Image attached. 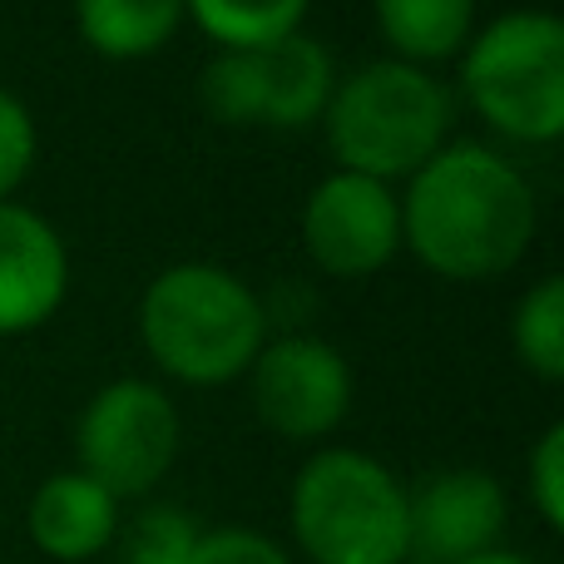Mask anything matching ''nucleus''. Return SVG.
Masks as SVG:
<instances>
[{
	"instance_id": "1",
	"label": "nucleus",
	"mask_w": 564,
	"mask_h": 564,
	"mask_svg": "<svg viewBox=\"0 0 564 564\" xmlns=\"http://www.w3.org/2000/svg\"><path fill=\"white\" fill-rule=\"evenodd\" d=\"M535 194L506 154L486 144H441L401 198V243L436 278H500L535 243Z\"/></svg>"
},
{
	"instance_id": "2",
	"label": "nucleus",
	"mask_w": 564,
	"mask_h": 564,
	"mask_svg": "<svg viewBox=\"0 0 564 564\" xmlns=\"http://www.w3.org/2000/svg\"><path fill=\"white\" fill-rule=\"evenodd\" d=\"M139 337L184 387H224L258 361L268 317L258 292L218 263H174L144 288Z\"/></svg>"
},
{
	"instance_id": "3",
	"label": "nucleus",
	"mask_w": 564,
	"mask_h": 564,
	"mask_svg": "<svg viewBox=\"0 0 564 564\" xmlns=\"http://www.w3.org/2000/svg\"><path fill=\"white\" fill-rule=\"evenodd\" d=\"M292 540L312 564H406V486L377 456L327 446L292 480Z\"/></svg>"
},
{
	"instance_id": "4",
	"label": "nucleus",
	"mask_w": 564,
	"mask_h": 564,
	"mask_svg": "<svg viewBox=\"0 0 564 564\" xmlns=\"http://www.w3.org/2000/svg\"><path fill=\"white\" fill-rule=\"evenodd\" d=\"M327 144L347 174L377 178H411L451 129V95L431 69L377 59L332 89L327 109Z\"/></svg>"
},
{
	"instance_id": "5",
	"label": "nucleus",
	"mask_w": 564,
	"mask_h": 564,
	"mask_svg": "<svg viewBox=\"0 0 564 564\" xmlns=\"http://www.w3.org/2000/svg\"><path fill=\"white\" fill-rule=\"evenodd\" d=\"M460 89L496 134L555 144L564 129V25L550 10H510L466 40Z\"/></svg>"
},
{
	"instance_id": "6",
	"label": "nucleus",
	"mask_w": 564,
	"mask_h": 564,
	"mask_svg": "<svg viewBox=\"0 0 564 564\" xmlns=\"http://www.w3.org/2000/svg\"><path fill=\"white\" fill-rule=\"evenodd\" d=\"M178 456V406L154 381H109L85 401L75 421V470L115 500L149 496Z\"/></svg>"
},
{
	"instance_id": "7",
	"label": "nucleus",
	"mask_w": 564,
	"mask_h": 564,
	"mask_svg": "<svg viewBox=\"0 0 564 564\" xmlns=\"http://www.w3.org/2000/svg\"><path fill=\"white\" fill-rule=\"evenodd\" d=\"M302 248L327 278H371L401 248V198L361 174H327L302 208Z\"/></svg>"
},
{
	"instance_id": "8",
	"label": "nucleus",
	"mask_w": 564,
	"mask_h": 564,
	"mask_svg": "<svg viewBox=\"0 0 564 564\" xmlns=\"http://www.w3.org/2000/svg\"><path fill=\"white\" fill-rule=\"evenodd\" d=\"M253 406L288 441H322L351 411V367L322 337L263 341L253 367Z\"/></svg>"
},
{
	"instance_id": "9",
	"label": "nucleus",
	"mask_w": 564,
	"mask_h": 564,
	"mask_svg": "<svg viewBox=\"0 0 564 564\" xmlns=\"http://www.w3.org/2000/svg\"><path fill=\"white\" fill-rule=\"evenodd\" d=\"M411 516V555L426 564H460L470 555L496 550V540L506 535V490L486 470H441L421 490L406 496Z\"/></svg>"
},
{
	"instance_id": "10",
	"label": "nucleus",
	"mask_w": 564,
	"mask_h": 564,
	"mask_svg": "<svg viewBox=\"0 0 564 564\" xmlns=\"http://www.w3.org/2000/svg\"><path fill=\"white\" fill-rule=\"evenodd\" d=\"M69 288V253L55 224L35 208L0 204V337H20L50 322Z\"/></svg>"
},
{
	"instance_id": "11",
	"label": "nucleus",
	"mask_w": 564,
	"mask_h": 564,
	"mask_svg": "<svg viewBox=\"0 0 564 564\" xmlns=\"http://www.w3.org/2000/svg\"><path fill=\"white\" fill-rule=\"evenodd\" d=\"M25 525L45 560L85 564L115 545L124 520H119V500L99 480H89L85 470H59L40 480V490L30 496Z\"/></svg>"
},
{
	"instance_id": "12",
	"label": "nucleus",
	"mask_w": 564,
	"mask_h": 564,
	"mask_svg": "<svg viewBox=\"0 0 564 564\" xmlns=\"http://www.w3.org/2000/svg\"><path fill=\"white\" fill-rule=\"evenodd\" d=\"M253 75H258V129L317 124L332 89H337V69H332L327 45L302 35V30L253 50Z\"/></svg>"
},
{
	"instance_id": "13",
	"label": "nucleus",
	"mask_w": 564,
	"mask_h": 564,
	"mask_svg": "<svg viewBox=\"0 0 564 564\" xmlns=\"http://www.w3.org/2000/svg\"><path fill=\"white\" fill-rule=\"evenodd\" d=\"M377 30L401 65H441L476 35V0H371Z\"/></svg>"
},
{
	"instance_id": "14",
	"label": "nucleus",
	"mask_w": 564,
	"mask_h": 564,
	"mask_svg": "<svg viewBox=\"0 0 564 564\" xmlns=\"http://www.w3.org/2000/svg\"><path fill=\"white\" fill-rule=\"evenodd\" d=\"M184 0H75V25L95 55L144 59L178 35Z\"/></svg>"
},
{
	"instance_id": "15",
	"label": "nucleus",
	"mask_w": 564,
	"mask_h": 564,
	"mask_svg": "<svg viewBox=\"0 0 564 564\" xmlns=\"http://www.w3.org/2000/svg\"><path fill=\"white\" fill-rule=\"evenodd\" d=\"M312 0H184V15L198 20L218 50H263L302 30Z\"/></svg>"
},
{
	"instance_id": "16",
	"label": "nucleus",
	"mask_w": 564,
	"mask_h": 564,
	"mask_svg": "<svg viewBox=\"0 0 564 564\" xmlns=\"http://www.w3.org/2000/svg\"><path fill=\"white\" fill-rule=\"evenodd\" d=\"M510 341H516V357L525 361V371H535L540 381L564 377V282L560 278H540L520 297L516 317H510Z\"/></svg>"
},
{
	"instance_id": "17",
	"label": "nucleus",
	"mask_w": 564,
	"mask_h": 564,
	"mask_svg": "<svg viewBox=\"0 0 564 564\" xmlns=\"http://www.w3.org/2000/svg\"><path fill=\"white\" fill-rule=\"evenodd\" d=\"M198 520L178 506H149L129 525H119L115 550L119 564H188L198 545Z\"/></svg>"
},
{
	"instance_id": "18",
	"label": "nucleus",
	"mask_w": 564,
	"mask_h": 564,
	"mask_svg": "<svg viewBox=\"0 0 564 564\" xmlns=\"http://www.w3.org/2000/svg\"><path fill=\"white\" fill-rule=\"evenodd\" d=\"M198 99L218 124H258V75H253V50H218L198 75Z\"/></svg>"
},
{
	"instance_id": "19",
	"label": "nucleus",
	"mask_w": 564,
	"mask_h": 564,
	"mask_svg": "<svg viewBox=\"0 0 564 564\" xmlns=\"http://www.w3.org/2000/svg\"><path fill=\"white\" fill-rule=\"evenodd\" d=\"M35 164V119L10 89H0V204L25 184Z\"/></svg>"
},
{
	"instance_id": "20",
	"label": "nucleus",
	"mask_w": 564,
	"mask_h": 564,
	"mask_svg": "<svg viewBox=\"0 0 564 564\" xmlns=\"http://www.w3.org/2000/svg\"><path fill=\"white\" fill-rule=\"evenodd\" d=\"M530 506L545 530H564V426H545L530 456Z\"/></svg>"
},
{
	"instance_id": "21",
	"label": "nucleus",
	"mask_w": 564,
	"mask_h": 564,
	"mask_svg": "<svg viewBox=\"0 0 564 564\" xmlns=\"http://www.w3.org/2000/svg\"><path fill=\"white\" fill-rule=\"evenodd\" d=\"M188 564H292V560L273 535H263V530L224 525V530H204V535H198Z\"/></svg>"
},
{
	"instance_id": "22",
	"label": "nucleus",
	"mask_w": 564,
	"mask_h": 564,
	"mask_svg": "<svg viewBox=\"0 0 564 564\" xmlns=\"http://www.w3.org/2000/svg\"><path fill=\"white\" fill-rule=\"evenodd\" d=\"M460 564H535V560H525V555H516V550H486V555H470V560H460Z\"/></svg>"
}]
</instances>
